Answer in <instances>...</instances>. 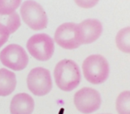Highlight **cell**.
Instances as JSON below:
<instances>
[{"mask_svg": "<svg viewBox=\"0 0 130 114\" xmlns=\"http://www.w3.org/2000/svg\"><path fill=\"white\" fill-rule=\"evenodd\" d=\"M54 78L56 86L61 90L70 92L79 85L81 80L80 69L74 61L63 59L56 64Z\"/></svg>", "mask_w": 130, "mask_h": 114, "instance_id": "cell-1", "label": "cell"}, {"mask_svg": "<svg viewBox=\"0 0 130 114\" xmlns=\"http://www.w3.org/2000/svg\"><path fill=\"white\" fill-rule=\"evenodd\" d=\"M82 71L85 78L91 84L99 85L107 80L110 75L108 61L101 54H91L84 60Z\"/></svg>", "mask_w": 130, "mask_h": 114, "instance_id": "cell-2", "label": "cell"}, {"mask_svg": "<svg viewBox=\"0 0 130 114\" xmlns=\"http://www.w3.org/2000/svg\"><path fill=\"white\" fill-rule=\"evenodd\" d=\"M54 41L61 47L73 50L84 43L83 33L79 24L75 22H64L56 29Z\"/></svg>", "mask_w": 130, "mask_h": 114, "instance_id": "cell-3", "label": "cell"}, {"mask_svg": "<svg viewBox=\"0 0 130 114\" xmlns=\"http://www.w3.org/2000/svg\"><path fill=\"white\" fill-rule=\"evenodd\" d=\"M21 16L25 24L34 30L47 27L48 18L44 8L35 0H26L21 6Z\"/></svg>", "mask_w": 130, "mask_h": 114, "instance_id": "cell-4", "label": "cell"}, {"mask_svg": "<svg viewBox=\"0 0 130 114\" xmlns=\"http://www.w3.org/2000/svg\"><path fill=\"white\" fill-rule=\"evenodd\" d=\"M27 49L36 60L45 62L54 53V40L45 33L35 34L28 40Z\"/></svg>", "mask_w": 130, "mask_h": 114, "instance_id": "cell-5", "label": "cell"}, {"mask_svg": "<svg viewBox=\"0 0 130 114\" xmlns=\"http://www.w3.org/2000/svg\"><path fill=\"white\" fill-rule=\"evenodd\" d=\"M27 86L33 94L44 96L49 94L53 88V81L50 71L43 67L32 69L27 77Z\"/></svg>", "mask_w": 130, "mask_h": 114, "instance_id": "cell-6", "label": "cell"}, {"mask_svg": "<svg viewBox=\"0 0 130 114\" xmlns=\"http://www.w3.org/2000/svg\"><path fill=\"white\" fill-rule=\"evenodd\" d=\"M0 61L3 65L13 71H22L27 67L29 57L23 47L17 44H11L1 51Z\"/></svg>", "mask_w": 130, "mask_h": 114, "instance_id": "cell-7", "label": "cell"}, {"mask_svg": "<svg viewBox=\"0 0 130 114\" xmlns=\"http://www.w3.org/2000/svg\"><path fill=\"white\" fill-rule=\"evenodd\" d=\"M74 105L83 114H90L100 108L102 97L97 90L91 87H83L74 94Z\"/></svg>", "mask_w": 130, "mask_h": 114, "instance_id": "cell-8", "label": "cell"}, {"mask_svg": "<svg viewBox=\"0 0 130 114\" xmlns=\"http://www.w3.org/2000/svg\"><path fill=\"white\" fill-rule=\"evenodd\" d=\"M79 26L83 33V45H87V44H91L96 41L103 34V24L97 19H86L80 22Z\"/></svg>", "mask_w": 130, "mask_h": 114, "instance_id": "cell-9", "label": "cell"}, {"mask_svg": "<svg viewBox=\"0 0 130 114\" xmlns=\"http://www.w3.org/2000/svg\"><path fill=\"white\" fill-rule=\"evenodd\" d=\"M35 103L33 98L26 93L17 94L10 103L11 114H32Z\"/></svg>", "mask_w": 130, "mask_h": 114, "instance_id": "cell-10", "label": "cell"}, {"mask_svg": "<svg viewBox=\"0 0 130 114\" xmlns=\"http://www.w3.org/2000/svg\"><path fill=\"white\" fill-rule=\"evenodd\" d=\"M16 76L7 69H0V96H7L16 87Z\"/></svg>", "mask_w": 130, "mask_h": 114, "instance_id": "cell-11", "label": "cell"}, {"mask_svg": "<svg viewBox=\"0 0 130 114\" xmlns=\"http://www.w3.org/2000/svg\"><path fill=\"white\" fill-rule=\"evenodd\" d=\"M115 41L119 50L126 54H130V26L118 31Z\"/></svg>", "mask_w": 130, "mask_h": 114, "instance_id": "cell-12", "label": "cell"}, {"mask_svg": "<svg viewBox=\"0 0 130 114\" xmlns=\"http://www.w3.org/2000/svg\"><path fill=\"white\" fill-rule=\"evenodd\" d=\"M118 114H130V91L121 92L116 100Z\"/></svg>", "mask_w": 130, "mask_h": 114, "instance_id": "cell-13", "label": "cell"}, {"mask_svg": "<svg viewBox=\"0 0 130 114\" xmlns=\"http://www.w3.org/2000/svg\"><path fill=\"white\" fill-rule=\"evenodd\" d=\"M21 3L22 0H0V15L8 16L15 13Z\"/></svg>", "mask_w": 130, "mask_h": 114, "instance_id": "cell-14", "label": "cell"}, {"mask_svg": "<svg viewBox=\"0 0 130 114\" xmlns=\"http://www.w3.org/2000/svg\"><path fill=\"white\" fill-rule=\"evenodd\" d=\"M4 24L6 26L7 29L9 30L10 34L15 32L21 26L20 16H19V14L16 12L13 13H11V14L7 16V20H6V22H5Z\"/></svg>", "mask_w": 130, "mask_h": 114, "instance_id": "cell-15", "label": "cell"}, {"mask_svg": "<svg viewBox=\"0 0 130 114\" xmlns=\"http://www.w3.org/2000/svg\"><path fill=\"white\" fill-rule=\"evenodd\" d=\"M9 36L10 32L6 28V26L3 22H0V47L7 42Z\"/></svg>", "mask_w": 130, "mask_h": 114, "instance_id": "cell-16", "label": "cell"}, {"mask_svg": "<svg viewBox=\"0 0 130 114\" xmlns=\"http://www.w3.org/2000/svg\"><path fill=\"white\" fill-rule=\"evenodd\" d=\"M74 2L79 7L87 9V8H92L95 6L99 2V0H74Z\"/></svg>", "mask_w": 130, "mask_h": 114, "instance_id": "cell-17", "label": "cell"}, {"mask_svg": "<svg viewBox=\"0 0 130 114\" xmlns=\"http://www.w3.org/2000/svg\"><path fill=\"white\" fill-rule=\"evenodd\" d=\"M105 114H109V113H105Z\"/></svg>", "mask_w": 130, "mask_h": 114, "instance_id": "cell-18", "label": "cell"}]
</instances>
